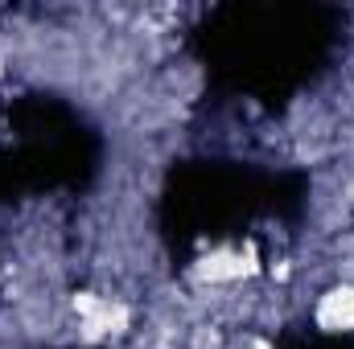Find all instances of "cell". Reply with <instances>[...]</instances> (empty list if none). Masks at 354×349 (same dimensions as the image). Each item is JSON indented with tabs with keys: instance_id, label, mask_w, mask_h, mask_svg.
<instances>
[{
	"instance_id": "7a4b0ae2",
	"label": "cell",
	"mask_w": 354,
	"mask_h": 349,
	"mask_svg": "<svg viewBox=\"0 0 354 349\" xmlns=\"http://www.w3.org/2000/svg\"><path fill=\"white\" fill-rule=\"evenodd\" d=\"M256 349H268V346H256Z\"/></svg>"
},
{
	"instance_id": "6da1fadb",
	"label": "cell",
	"mask_w": 354,
	"mask_h": 349,
	"mask_svg": "<svg viewBox=\"0 0 354 349\" xmlns=\"http://www.w3.org/2000/svg\"><path fill=\"white\" fill-rule=\"evenodd\" d=\"M317 321L322 329H354V288L330 292L317 308Z\"/></svg>"
}]
</instances>
